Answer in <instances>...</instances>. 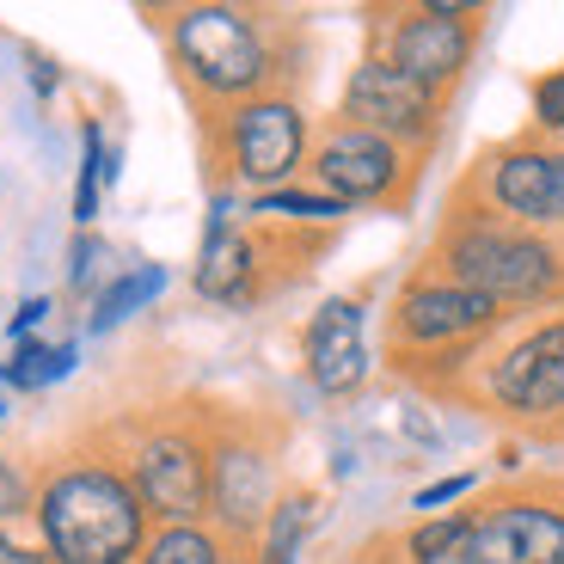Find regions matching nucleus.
<instances>
[{
	"label": "nucleus",
	"instance_id": "f257e3e1",
	"mask_svg": "<svg viewBox=\"0 0 564 564\" xmlns=\"http://www.w3.org/2000/svg\"><path fill=\"white\" fill-rule=\"evenodd\" d=\"M141 497L105 466L56 473L37 497V522L56 564H135L141 558Z\"/></svg>",
	"mask_w": 564,
	"mask_h": 564
},
{
	"label": "nucleus",
	"instance_id": "f03ea898",
	"mask_svg": "<svg viewBox=\"0 0 564 564\" xmlns=\"http://www.w3.org/2000/svg\"><path fill=\"white\" fill-rule=\"evenodd\" d=\"M442 264H448V282L460 289H479L491 301H534L558 282V252L522 227L497 221V215H473L448 234L442 246Z\"/></svg>",
	"mask_w": 564,
	"mask_h": 564
},
{
	"label": "nucleus",
	"instance_id": "7ed1b4c3",
	"mask_svg": "<svg viewBox=\"0 0 564 564\" xmlns=\"http://www.w3.org/2000/svg\"><path fill=\"white\" fill-rule=\"evenodd\" d=\"M172 56L203 93L215 99H240L270 74V50L252 31V19L234 7H184L172 19Z\"/></svg>",
	"mask_w": 564,
	"mask_h": 564
},
{
	"label": "nucleus",
	"instance_id": "20e7f679",
	"mask_svg": "<svg viewBox=\"0 0 564 564\" xmlns=\"http://www.w3.org/2000/svg\"><path fill=\"white\" fill-rule=\"evenodd\" d=\"M301 148H307V123L289 99H246L227 117V154L246 184H282L301 166Z\"/></svg>",
	"mask_w": 564,
	"mask_h": 564
},
{
	"label": "nucleus",
	"instance_id": "39448f33",
	"mask_svg": "<svg viewBox=\"0 0 564 564\" xmlns=\"http://www.w3.org/2000/svg\"><path fill=\"white\" fill-rule=\"evenodd\" d=\"M135 497L141 509H154L172 528H184L209 503V454L184 436H148L135 448Z\"/></svg>",
	"mask_w": 564,
	"mask_h": 564
},
{
	"label": "nucleus",
	"instance_id": "423d86ee",
	"mask_svg": "<svg viewBox=\"0 0 564 564\" xmlns=\"http://www.w3.org/2000/svg\"><path fill=\"white\" fill-rule=\"evenodd\" d=\"M344 111H350L356 129L387 135V141L393 135H430V123H436V99H430L417 80H405L393 62H362V68L350 74V86H344Z\"/></svg>",
	"mask_w": 564,
	"mask_h": 564
},
{
	"label": "nucleus",
	"instance_id": "0eeeda50",
	"mask_svg": "<svg viewBox=\"0 0 564 564\" xmlns=\"http://www.w3.org/2000/svg\"><path fill=\"white\" fill-rule=\"evenodd\" d=\"M491 399L522 417H546V411H564V319L528 332L516 350L497 356L491 368Z\"/></svg>",
	"mask_w": 564,
	"mask_h": 564
},
{
	"label": "nucleus",
	"instance_id": "6e6552de",
	"mask_svg": "<svg viewBox=\"0 0 564 564\" xmlns=\"http://www.w3.org/2000/svg\"><path fill=\"white\" fill-rule=\"evenodd\" d=\"M485 191L503 215L528 227H564V154L558 148H509L491 160Z\"/></svg>",
	"mask_w": 564,
	"mask_h": 564
},
{
	"label": "nucleus",
	"instance_id": "1a4fd4ad",
	"mask_svg": "<svg viewBox=\"0 0 564 564\" xmlns=\"http://www.w3.org/2000/svg\"><path fill=\"white\" fill-rule=\"evenodd\" d=\"M313 172H319L325 191H338V203H375L387 197L405 172L399 148L387 135H368V129L344 123L319 141V154H313Z\"/></svg>",
	"mask_w": 564,
	"mask_h": 564
},
{
	"label": "nucleus",
	"instance_id": "9d476101",
	"mask_svg": "<svg viewBox=\"0 0 564 564\" xmlns=\"http://www.w3.org/2000/svg\"><path fill=\"white\" fill-rule=\"evenodd\" d=\"M466 56H473V31H466L460 7H423L417 19L393 25V56L387 62L405 80H417L423 93H436V86H448L466 68Z\"/></svg>",
	"mask_w": 564,
	"mask_h": 564
},
{
	"label": "nucleus",
	"instance_id": "9b49d317",
	"mask_svg": "<svg viewBox=\"0 0 564 564\" xmlns=\"http://www.w3.org/2000/svg\"><path fill=\"white\" fill-rule=\"evenodd\" d=\"M473 564H564V509L497 503L473 522Z\"/></svg>",
	"mask_w": 564,
	"mask_h": 564
},
{
	"label": "nucleus",
	"instance_id": "f8f14e48",
	"mask_svg": "<svg viewBox=\"0 0 564 564\" xmlns=\"http://www.w3.org/2000/svg\"><path fill=\"white\" fill-rule=\"evenodd\" d=\"M209 503L215 522L227 534H252L270 522V503H276V473H270L264 448H246V442H227L209 460Z\"/></svg>",
	"mask_w": 564,
	"mask_h": 564
},
{
	"label": "nucleus",
	"instance_id": "ddd939ff",
	"mask_svg": "<svg viewBox=\"0 0 564 564\" xmlns=\"http://www.w3.org/2000/svg\"><path fill=\"white\" fill-rule=\"evenodd\" d=\"M307 375L319 393L344 399L368 381V338H362V307L356 301H325L307 325Z\"/></svg>",
	"mask_w": 564,
	"mask_h": 564
},
{
	"label": "nucleus",
	"instance_id": "4468645a",
	"mask_svg": "<svg viewBox=\"0 0 564 564\" xmlns=\"http://www.w3.org/2000/svg\"><path fill=\"white\" fill-rule=\"evenodd\" d=\"M497 319V301L479 289H460V282H423L399 301V338L405 344H454L473 338Z\"/></svg>",
	"mask_w": 564,
	"mask_h": 564
},
{
	"label": "nucleus",
	"instance_id": "2eb2a0df",
	"mask_svg": "<svg viewBox=\"0 0 564 564\" xmlns=\"http://www.w3.org/2000/svg\"><path fill=\"white\" fill-rule=\"evenodd\" d=\"M246 276H252V246L240 234H227V215L215 209L209 240H203V258H197V295L234 301V295H246Z\"/></svg>",
	"mask_w": 564,
	"mask_h": 564
},
{
	"label": "nucleus",
	"instance_id": "dca6fc26",
	"mask_svg": "<svg viewBox=\"0 0 564 564\" xmlns=\"http://www.w3.org/2000/svg\"><path fill=\"white\" fill-rule=\"evenodd\" d=\"M111 178H117L111 148H105L99 123H86V129H80V191H74V221H80V227L99 221V191H105Z\"/></svg>",
	"mask_w": 564,
	"mask_h": 564
},
{
	"label": "nucleus",
	"instance_id": "f3484780",
	"mask_svg": "<svg viewBox=\"0 0 564 564\" xmlns=\"http://www.w3.org/2000/svg\"><path fill=\"white\" fill-rule=\"evenodd\" d=\"M160 289H166V270L160 264H141V270H129V276H117L99 295V307H93V332H111L117 319H129L135 307H148Z\"/></svg>",
	"mask_w": 564,
	"mask_h": 564
},
{
	"label": "nucleus",
	"instance_id": "a211bd4d",
	"mask_svg": "<svg viewBox=\"0 0 564 564\" xmlns=\"http://www.w3.org/2000/svg\"><path fill=\"white\" fill-rule=\"evenodd\" d=\"M405 552L417 564H473V522L466 516H442V522L411 528Z\"/></svg>",
	"mask_w": 564,
	"mask_h": 564
},
{
	"label": "nucleus",
	"instance_id": "6ab92c4d",
	"mask_svg": "<svg viewBox=\"0 0 564 564\" xmlns=\"http://www.w3.org/2000/svg\"><path fill=\"white\" fill-rule=\"evenodd\" d=\"M307 528H313V497H289V503L270 509V522H264V564H295Z\"/></svg>",
	"mask_w": 564,
	"mask_h": 564
},
{
	"label": "nucleus",
	"instance_id": "aec40b11",
	"mask_svg": "<svg viewBox=\"0 0 564 564\" xmlns=\"http://www.w3.org/2000/svg\"><path fill=\"white\" fill-rule=\"evenodd\" d=\"M141 564H221V546L197 522H184V528H160L141 552Z\"/></svg>",
	"mask_w": 564,
	"mask_h": 564
},
{
	"label": "nucleus",
	"instance_id": "412c9836",
	"mask_svg": "<svg viewBox=\"0 0 564 564\" xmlns=\"http://www.w3.org/2000/svg\"><path fill=\"white\" fill-rule=\"evenodd\" d=\"M74 368V344H56V350H37V344H19V356L0 368L7 387H50Z\"/></svg>",
	"mask_w": 564,
	"mask_h": 564
},
{
	"label": "nucleus",
	"instance_id": "4be33fe9",
	"mask_svg": "<svg viewBox=\"0 0 564 564\" xmlns=\"http://www.w3.org/2000/svg\"><path fill=\"white\" fill-rule=\"evenodd\" d=\"M258 215H289V221H338L344 203L338 197H307V191H270V197H258Z\"/></svg>",
	"mask_w": 564,
	"mask_h": 564
},
{
	"label": "nucleus",
	"instance_id": "5701e85b",
	"mask_svg": "<svg viewBox=\"0 0 564 564\" xmlns=\"http://www.w3.org/2000/svg\"><path fill=\"white\" fill-rule=\"evenodd\" d=\"M534 117H540V129H564V68L534 86Z\"/></svg>",
	"mask_w": 564,
	"mask_h": 564
},
{
	"label": "nucleus",
	"instance_id": "b1692460",
	"mask_svg": "<svg viewBox=\"0 0 564 564\" xmlns=\"http://www.w3.org/2000/svg\"><path fill=\"white\" fill-rule=\"evenodd\" d=\"M19 509H31V479L19 473L13 460H0V522L19 516Z\"/></svg>",
	"mask_w": 564,
	"mask_h": 564
},
{
	"label": "nucleus",
	"instance_id": "393cba45",
	"mask_svg": "<svg viewBox=\"0 0 564 564\" xmlns=\"http://www.w3.org/2000/svg\"><path fill=\"white\" fill-rule=\"evenodd\" d=\"M466 491H473V479H466V473H460V479H442V485H423L417 509H442V503H454V497H466Z\"/></svg>",
	"mask_w": 564,
	"mask_h": 564
},
{
	"label": "nucleus",
	"instance_id": "a878e982",
	"mask_svg": "<svg viewBox=\"0 0 564 564\" xmlns=\"http://www.w3.org/2000/svg\"><path fill=\"white\" fill-rule=\"evenodd\" d=\"M105 264V246L99 240H80L74 246V282H93V270Z\"/></svg>",
	"mask_w": 564,
	"mask_h": 564
},
{
	"label": "nucleus",
	"instance_id": "bb28decb",
	"mask_svg": "<svg viewBox=\"0 0 564 564\" xmlns=\"http://www.w3.org/2000/svg\"><path fill=\"white\" fill-rule=\"evenodd\" d=\"M0 564H56V558H50V552L19 546V540H0Z\"/></svg>",
	"mask_w": 564,
	"mask_h": 564
},
{
	"label": "nucleus",
	"instance_id": "cd10ccee",
	"mask_svg": "<svg viewBox=\"0 0 564 564\" xmlns=\"http://www.w3.org/2000/svg\"><path fill=\"white\" fill-rule=\"evenodd\" d=\"M43 313H50V301H25V307L13 313V325H7V332H13V338H25V332L43 319Z\"/></svg>",
	"mask_w": 564,
	"mask_h": 564
},
{
	"label": "nucleus",
	"instance_id": "c85d7f7f",
	"mask_svg": "<svg viewBox=\"0 0 564 564\" xmlns=\"http://www.w3.org/2000/svg\"><path fill=\"white\" fill-rule=\"evenodd\" d=\"M31 80H37V93H56V68H50V62H37V74H31Z\"/></svg>",
	"mask_w": 564,
	"mask_h": 564
}]
</instances>
